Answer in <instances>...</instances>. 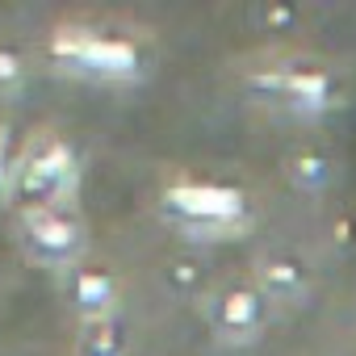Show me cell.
I'll use <instances>...</instances> for the list:
<instances>
[{"mask_svg": "<svg viewBox=\"0 0 356 356\" xmlns=\"http://www.w3.org/2000/svg\"><path fill=\"white\" fill-rule=\"evenodd\" d=\"M176 206H185L193 214H231L239 206V197L214 193V189H181V193H176Z\"/></svg>", "mask_w": 356, "mask_h": 356, "instance_id": "6da1fadb", "label": "cell"}]
</instances>
